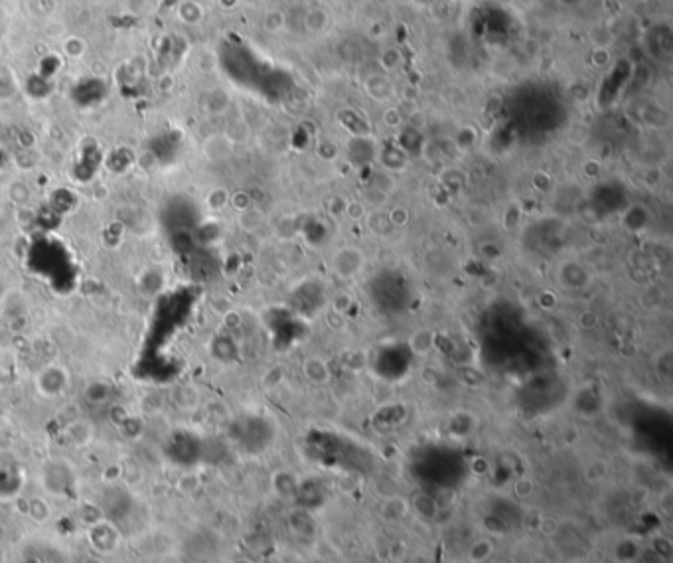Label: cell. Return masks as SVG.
I'll list each match as a JSON object with an SVG mask.
<instances>
[{
	"instance_id": "obj_11",
	"label": "cell",
	"mask_w": 673,
	"mask_h": 563,
	"mask_svg": "<svg viewBox=\"0 0 673 563\" xmlns=\"http://www.w3.org/2000/svg\"><path fill=\"white\" fill-rule=\"evenodd\" d=\"M367 226H369V230L376 233V235H379V237H385V235L389 233V228H391L387 215L381 214V212H374V214L369 215Z\"/></svg>"
},
{
	"instance_id": "obj_18",
	"label": "cell",
	"mask_w": 673,
	"mask_h": 563,
	"mask_svg": "<svg viewBox=\"0 0 673 563\" xmlns=\"http://www.w3.org/2000/svg\"><path fill=\"white\" fill-rule=\"evenodd\" d=\"M591 64L594 67H607L608 64H610V51L604 48V46H598V48H594L592 50V53H591Z\"/></svg>"
},
{
	"instance_id": "obj_4",
	"label": "cell",
	"mask_w": 673,
	"mask_h": 563,
	"mask_svg": "<svg viewBox=\"0 0 673 563\" xmlns=\"http://www.w3.org/2000/svg\"><path fill=\"white\" fill-rule=\"evenodd\" d=\"M302 372L306 376V380L313 381L316 385H322V383H328L330 380V368L328 364L318 358V356H313V358H306L304 364H302Z\"/></svg>"
},
{
	"instance_id": "obj_14",
	"label": "cell",
	"mask_w": 673,
	"mask_h": 563,
	"mask_svg": "<svg viewBox=\"0 0 673 563\" xmlns=\"http://www.w3.org/2000/svg\"><path fill=\"white\" fill-rule=\"evenodd\" d=\"M492 555V544L488 540H478L474 546L470 547V560L472 562H486Z\"/></svg>"
},
{
	"instance_id": "obj_28",
	"label": "cell",
	"mask_w": 673,
	"mask_h": 563,
	"mask_svg": "<svg viewBox=\"0 0 673 563\" xmlns=\"http://www.w3.org/2000/svg\"><path fill=\"white\" fill-rule=\"evenodd\" d=\"M87 563H103L101 560H91V562H87Z\"/></svg>"
},
{
	"instance_id": "obj_3",
	"label": "cell",
	"mask_w": 673,
	"mask_h": 563,
	"mask_svg": "<svg viewBox=\"0 0 673 563\" xmlns=\"http://www.w3.org/2000/svg\"><path fill=\"white\" fill-rule=\"evenodd\" d=\"M363 253H361L360 248H352V245H345V248L338 249L332 257V267L336 271V275H340L342 279H352L360 273L363 269Z\"/></svg>"
},
{
	"instance_id": "obj_24",
	"label": "cell",
	"mask_w": 673,
	"mask_h": 563,
	"mask_svg": "<svg viewBox=\"0 0 673 563\" xmlns=\"http://www.w3.org/2000/svg\"><path fill=\"white\" fill-rule=\"evenodd\" d=\"M326 322H328V326L332 328V331H342V326H344V315L332 311V313L326 316Z\"/></svg>"
},
{
	"instance_id": "obj_20",
	"label": "cell",
	"mask_w": 673,
	"mask_h": 563,
	"mask_svg": "<svg viewBox=\"0 0 673 563\" xmlns=\"http://www.w3.org/2000/svg\"><path fill=\"white\" fill-rule=\"evenodd\" d=\"M531 184L537 192H547L551 188V176L547 172H535L531 178Z\"/></svg>"
},
{
	"instance_id": "obj_12",
	"label": "cell",
	"mask_w": 673,
	"mask_h": 563,
	"mask_svg": "<svg viewBox=\"0 0 673 563\" xmlns=\"http://www.w3.org/2000/svg\"><path fill=\"white\" fill-rule=\"evenodd\" d=\"M385 215H387L391 228H397V230H399V228H405L411 219V212L405 208V206H393V208H391Z\"/></svg>"
},
{
	"instance_id": "obj_10",
	"label": "cell",
	"mask_w": 673,
	"mask_h": 563,
	"mask_svg": "<svg viewBox=\"0 0 673 563\" xmlns=\"http://www.w3.org/2000/svg\"><path fill=\"white\" fill-rule=\"evenodd\" d=\"M401 64H403V53L397 48H387L379 56V66L383 67L385 71H395Z\"/></svg>"
},
{
	"instance_id": "obj_19",
	"label": "cell",
	"mask_w": 673,
	"mask_h": 563,
	"mask_svg": "<svg viewBox=\"0 0 673 563\" xmlns=\"http://www.w3.org/2000/svg\"><path fill=\"white\" fill-rule=\"evenodd\" d=\"M576 324H578L583 331H592V328L598 324V316H596V313H594V311H585V313H580V315H578V318H576Z\"/></svg>"
},
{
	"instance_id": "obj_9",
	"label": "cell",
	"mask_w": 673,
	"mask_h": 563,
	"mask_svg": "<svg viewBox=\"0 0 673 563\" xmlns=\"http://www.w3.org/2000/svg\"><path fill=\"white\" fill-rule=\"evenodd\" d=\"M286 26V16L284 12L279 8H271L267 10L263 16V28L267 32H280Z\"/></svg>"
},
{
	"instance_id": "obj_7",
	"label": "cell",
	"mask_w": 673,
	"mask_h": 563,
	"mask_svg": "<svg viewBox=\"0 0 673 563\" xmlns=\"http://www.w3.org/2000/svg\"><path fill=\"white\" fill-rule=\"evenodd\" d=\"M328 22L330 16L324 8H310L304 16V28H306V32L320 34L328 28Z\"/></svg>"
},
{
	"instance_id": "obj_21",
	"label": "cell",
	"mask_w": 673,
	"mask_h": 563,
	"mask_svg": "<svg viewBox=\"0 0 673 563\" xmlns=\"http://www.w3.org/2000/svg\"><path fill=\"white\" fill-rule=\"evenodd\" d=\"M352 307H354V300H352L350 295H338L336 300H334V304H332V311H336L340 315H345Z\"/></svg>"
},
{
	"instance_id": "obj_13",
	"label": "cell",
	"mask_w": 673,
	"mask_h": 563,
	"mask_svg": "<svg viewBox=\"0 0 673 563\" xmlns=\"http://www.w3.org/2000/svg\"><path fill=\"white\" fill-rule=\"evenodd\" d=\"M318 156L326 163H336L340 158V147L334 141L326 139L318 145Z\"/></svg>"
},
{
	"instance_id": "obj_23",
	"label": "cell",
	"mask_w": 673,
	"mask_h": 563,
	"mask_svg": "<svg viewBox=\"0 0 673 563\" xmlns=\"http://www.w3.org/2000/svg\"><path fill=\"white\" fill-rule=\"evenodd\" d=\"M328 210H330V214L334 215V217H340V215H344V212H345V200H342V198H332L328 202Z\"/></svg>"
},
{
	"instance_id": "obj_6",
	"label": "cell",
	"mask_w": 673,
	"mask_h": 563,
	"mask_svg": "<svg viewBox=\"0 0 673 563\" xmlns=\"http://www.w3.org/2000/svg\"><path fill=\"white\" fill-rule=\"evenodd\" d=\"M435 340H437L435 331L421 328V331H415L413 334H411L409 346L417 356H427L428 352L435 348Z\"/></svg>"
},
{
	"instance_id": "obj_5",
	"label": "cell",
	"mask_w": 673,
	"mask_h": 563,
	"mask_svg": "<svg viewBox=\"0 0 673 563\" xmlns=\"http://www.w3.org/2000/svg\"><path fill=\"white\" fill-rule=\"evenodd\" d=\"M365 91L371 99L389 101L393 97V83L383 75H371L365 82Z\"/></svg>"
},
{
	"instance_id": "obj_22",
	"label": "cell",
	"mask_w": 673,
	"mask_h": 563,
	"mask_svg": "<svg viewBox=\"0 0 673 563\" xmlns=\"http://www.w3.org/2000/svg\"><path fill=\"white\" fill-rule=\"evenodd\" d=\"M513 490H515V494L519 498L531 496L533 494V482L529 481V479H519V481L515 482Z\"/></svg>"
},
{
	"instance_id": "obj_16",
	"label": "cell",
	"mask_w": 673,
	"mask_h": 563,
	"mask_svg": "<svg viewBox=\"0 0 673 563\" xmlns=\"http://www.w3.org/2000/svg\"><path fill=\"white\" fill-rule=\"evenodd\" d=\"M345 217H350L352 221H358V219H363L367 215V210H365V204L360 202V200H352V202H345Z\"/></svg>"
},
{
	"instance_id": "obj_1",
	"label": "cell",
	"mask_w": 673,
	"mask_h": 563,
	"mask_svg": "<svg viewBox=\"0 0 673 563\" xmlns=\"http://www.w3.org/2000/svg\"><path fill=\"white\" fill-rule=\"evenodd\" d=\"M87 540H89V546L93 547V551H97L99 555H107V553H113L117 547L121 546L123 536L117 528V524L103 518V520H97L87 526Z\"/></svg>"
},
{
	"instance_id": "obj_26",
	"label": "cell",
	"mask_w": 673,
	"mask_h": 563,
	"mask_svg": "<svg viewBox=\"0 0 673 563\" xmlns=\"http://www.w3.org/2000/svg\"><path fill=\"white\" fill-rule=\"evenodd\" d=\"M539 50H541V44H539L535 38H527L526 42H524V53H526V56H529V58L537 56V53H539Z\"/></svg>"
},
{
	"instance_id": "obj_15",
	"label": "cell",
	"mask_w": 673,
	"mask_h": 563,
	"mask_svg": "<svg viewBox=\"0 0 673 563\" xmlns=\"http://www.w3.org/2000/svg\"><path fill=\"white\" fill-rule=\"evenodd\" d=\"M381 121H383V125H385L387 129H399V127L403 125L405 117H403V113H401L397 107H387V109L383 111V115H381Z\"/></svg>"
},
{
	"instance_id": "obj_8",
	"label": "cell",
	"mask_w": 673,
	"mask_h": 563,
	"mask_svg": "<svg viewBox=\"0 0 673 563\" xmlns=\"http://www.w3.org/2000/svg\"><path fill=\"white\" fill-rule=\"evenodd\" d=\"M178 16L186 24H197L204 18V10H201V6L197 2H194V0H186V2H182L180 8H178Z\"/></svg>"
},
{
	"instance_id": "obj_25",
	"label": "cell",
	"mask_w": 673,
	"mask_h": 563,
	"mask_svg": "<svg viewBox=\"0 0 673 563\" xmlns=\"http://www.w3.org/2000/svg\"><path fill=\"white\" fill-rule=\"evenodd\" d=\"M557 297L553 295V293H549V291H543L541 295H539V304H541L543 309H547V311H551V309H555L557 307Z\"/></svg>"
},
{
	"instance_id": "obj_17",
	"label": "cell",
	"mask_w": 673,
	"mask_h": 563,
	"mask_svg": "<svg viewBox=\"0 0 673 563\" xmlns=\"http://www.w3.org/2000/svg\"><path fill=\"white\" fill-rule=\"evenodd\" d=\"M64 50H66V56H69V58H82L83 51H85V42L77 36H71V38L66 40Z\"/></svg>"
},
{
	"instance_id": "obj_27",
	"label": "cell",
	"mask_w": 673,
	"mask_h": 563,
	"mask_svg": "<svg viewBox=\"0 0 673 563\" xmlns=\"http://www.w3.org/2000/svg\"><path fill=\"white\" fill-rule=\"evenodd\" d=\"M219 4H221L223 8H233V6L237 4V0H219Z\"/></svg>"
},
{
	"instance_id": "obj_2",
	"label": "cell",
	"mask_w": 673,
	"mask_h": 563,
	"mask_svg": "<svg viewBox=\"0 0 673 563\" xmlns=\"http://www.w3.org/2000/svg\"><path fill=\"white\" fill-rule=\"evenodd\" d=\"M42 482H44V488L48 492L56 494V496H66V494H69L73 490V486H75V477L69 470L67 463H64V461H51L44 468Z\"/></svg>"
}]
</instances>
